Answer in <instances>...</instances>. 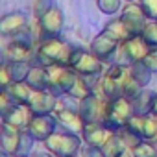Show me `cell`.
Listing matches in <instances>:
<instances>
[{"label":"cell","mask_w":157,"mask_h":157,"mask_svg":"<svg viewBox=\"0 0 157 157\" xmlns=\"http://www.w3.org/2000/svg\"><path fill=\"white\" fill-rule=\"evenodd\" d=\"M82 46H76L72 43H67L63 39H48V41H41L33 52V65L39 67H70L72 61L76 59L78 52Z\"/></svg>","instance_id":"6da1fadb"},{"label":"cell","mask_w":157,"mask_h":157,"mask_svg":"<svg viewBox=\"0 0 157 157\" xmlns=\"http://www.w3.org/2000/svg\"><path fill=\"white\" fill-rule=\"evenodd\" d=\"M129 76V67L122 63H113L100 80V94L107 100L122 98V89Z\"/></svg>","instance_id":"7a4b0ae2"},{"label":"cell","mask_w":157,"mask_h":157,"mask_svg":"<svg viewBox=\"0 0 157 157\" xmlns=\"http://www.w3.org/2000/svg\"><path fill=\"white\" fill-rule=\"evenodd\" d=\"M82 135L70 131H56L44 140V148L56 157H76L82 151Z\"/></svg>","instance_id":"3957f363"},{"label":"cell","mask_w":157,"mask_h":157,"mask_svg":"<svg viewBox=\"0 0 157 157\" xmlns=\"http://www.w3.org/2000/svg\"><path fill=\"white\" fill-rule=\"evenodd\" d=\"M133 117V105H131V100L128 98H117V100H109V105H107V113H105V118H104V126L111 131V133H117L120 131L128 120Z\"/></svg>","instance_id":"277c9868"},{"label":"cell","mask_w":157,"mask_h":157,"mask_svg":"<svg viewBox=\"0 0 157 157\" xmlns=\"http://www.w3.org/2000/svg\"><path fill=\"white\" fill-rule=\"evenodd\" d=\"M78 80V74L70 67H48V91L54 96H65L72 91Z\"/></svg>","instance_id":"5b68a950"},{"label":"cell","mask_w":157,"mask_h":157,"mask_svg":"<svg viewBox=\"0 0 157 157\" xmlns=\"http://www.w3.org/2000/svg\"><path fill=\"white\" fill-rule=\"evenodd\" d=\"M107 105H109L107 98H104L98 93H91L89 96L80 100L78 111H80V115H82L85 124H91V122L104 124V118H105V113H107Z\"/></svg>","instance_id":"8992f818"},{"label":"cell","mask_w":157,"mask_h":157,"mask_svg":"<svg viewBox=\"0 0 157 157\" xmlns=\"http://www.w3.org/2000/svg\"><path fill=\"white\" fill-rule=\"evenodd\" d=\"M148 52H150V44L140 35H131L124 43H120V48H118V54H117V57H118L117 63H122V65L129 67L133 63L144 61Z\"/></svg>","instance_id":"52a82bcc"},{"label":"cell","mask_w":157,"mask_h":157,"mask_svg":"<svg viewBox=\"0 0 157 157\" xmlns=\"http://www.w3.org/2000/svg\"><path fill=\"white\" fill-rule=\"evenodd\" d=\"M104 61H100L91 50L80 48L76 59L72 61L70 68H74V72L78 76H83V78H102L104 76Z\"/></svg>","instance_id":"ba28073f"},{"label":"cell","mask_w":157,"mask_h":157,"mask_svg":"<svg viewBox=\"0 0 157 157\" xmlns=\"http://www.w3.org/2000/svg\"><path fill=\"white\" fill-rule=\"evenodd\" d=\"M37 24H39V37H37L39 43L48 41V39H57L65 26V15H63L61 8L54 6L46 15L37 19Z\"/></svg>","instance_id":"9c48e42d"},{"label":"cell","mask_w":157,"mask_h":157,"mask_svg":"<svg viewBox=\"0 0 157 157\" xmlns=\"http://www.w3.org/2000/svg\"><path fill=\"white\" fill-rule=\"evenodd\" d=\"M118 48H120V43L105 30H102L89 44V50L104 63H113V59L118 54Z\"/></svg>","instance_id":"30bf717a"},{"label":"cell","mask_w":157,"mask_h":157,"mask_svg":"<svg viewBox=\"0 0 157 157\" xmlns=\"http://www.w3.org/2000/svg\"><path fill=\"white\" fill-rule=\"evenodd\" d=\"M54 117H56L57 124H59L65 131L82 135V131H83V128H85V122H83L80 111L74 109V107L65 105L61 100H57V105H56V109H54Z\"/></svg>","instance_id":"8fae6325"},{"label":"cell","mask_w":157,"mask_h":157,"mask_svg":"<svg viewBox=\"0 0 157 157\" xmlns=\"http://www.w3.org/2000/svg\"><path fill=\"white\" fill-rule=\"evenodd\" d=\"M57 126H59V124H57L54 113H48V115H33L26 131H28L37 142H44L50 135H54V133L57 131Z\"/></svg>","instance_id":"7c38bea8"},{"label":"cell","mask_w":157,"mask_h":157,"mask_svg":"<svg viewBox=\"0 0 157 157\" xmlns=\"http://www.w3.org/2000/svg\"><path fill=\"white\" fill-rule=\"evenodd\" d=\"M118 17L122 19V22L126 24V28H128V32L131 35H140L146 22H148L144 11L135 2H126V6H122V10H120Z\"/></svg>","instance_id":"4fadbf2b"},{"label":"cell","mask_w":157,"mask_h":157,"mask_svg":"<svg viewBox=\"0 0 157 157\" xmlns=\"http://www.w3.org/2000/svg\"><path fill=\"white\" fill-rule=\"evenodd\" d=\"M33 113L30 111L28 105H21V104H11L8 107V111L4 113V117L0 118V122L6 124V126H11V128H17V129H28L30 126V120H32Z\"/></svg>","instance_id":"5bb4252c"},{"label":"cell","mask_w":157,"mask_h":157,"mask_svg":"<svg viewBox=\"0 0 157 157\" xmlns=\"http://www.w3.org/2000/svg\"><path fill=\"white\" fill-rule=\"evenodd\" d=\"M28 26V17L22 11H11L0 17V37H13Z\"/></svg>","instance_id":"9a60e30c"},{"label":"cell","mask_w":157,"mask_h":157,"mask_svg":"<svg viewBox=\"0 0 157 157\" xmlns=\"http://www.w3.org/2000/svg\"><path fill=\"white\" fill-rule=\"evenodd\" d=\"M57 96H54L50 91H33L28 107L33 115H48L54 113L56 105H57Z\"/></svg>","instance_id":"2e32d148"},{"label":"cell","mask_w":157,"mask_h":157,"mask_svg":"<svg viewBox=\"0 0 157 157\" xmlns=\"http://www.w3.org/2000/svg\"><path fill=\"white\" fill-rule=\"evenodd\" d=\"M109 133L111 131L104 124L91 122V124H85V128L82 131V139H83V142L87 146H98V148H102L104 142H105V139L109 137Z\"/></svg>","instance_id":"e0dca14e"},{"label":"cell","mask_w":157,"mask_h":157,"mask_svg":"<svg viewBox=\"0 0 157 157\" xmlns=\"http://www.w3.org/2000/svg\"><path fill=\"white\" fill-rule=\"evenodd\" d=\"M19 140H21V129L4 124L2 131H0V150L10 155H15L19 148Z\"/></svg>","instance_id":"ac0fdd59"},{"label":"cell","mask_w":157,"mask_h":157,"mask_svg":"<svg viewBox=\"0 0 157 157\" xmlns=\"http://www.w3.org/2000/svg\"><path fill=\"white\" fill-rule=\"evenodd\" d=\"M26 83L32 87V91H48V68L33 65L26 78Z\"/></svg>","instance_id":"d6986e66"},{"label":"cell","mask_w":157,"mask_h":157,"mask_svg":"<svg viewBox=\"0 0 157 157\" xmlns=\"http://www.w3.org/2000/svg\"><path fill=\"white\" fill-rule=\"evenodd\" d=\"M155 94H157V93H153L151 89H146V87H144V89L139 93V96L131 100V105H133V115H142V117L150 115V111H151V104H153Z\"/></svg>","instance_id":"ffe728a7"},{"label":"cell","mask_w":157,"mask_h":157,"mask_svg":"<svg viewBox=\"0 0 157 157\" xmlns=\"http://www.w3.org/2000/svg\"><path fill=\"white\" fill-rule=\"evenodd\" d=\"M33 52L35 48H28L13 39H10L8 46H6V56L8 61H32L33 59Z\"/></svg>","instance_id":"44dd1931"},{"label":"cell","mask_w":157,"mask_h":157,"mask_svg":"<svg viewBox=\"0 0 157 157\" xmlns=\"http://www.w3.org/2000/svg\"><path fill=\"white\" fill-rule=\"evenodd\" d=\"M6 93H8V96L11 98L13 104H21V105H28V102H30V98H32V94H33L32 87H30L26 82L11 83Z\"/></svg>","instance_id":"7402d4cb"},{"label":"cell","mask_w":157,"mask_h":157,"mask_svg":"<svg viewBox=\"0 0 157 157\" xmlns=\"http://www.w3.org/2000/svg\"><path fill=\"white\" fill-rule=\"evenodd\" d=\"M8 72L11 78V83H19V82H26V78L33 67L32 61H8Z\"/></svg>","instance_id":"603a6c76"},{"label":"cell","mask_w":157,"mask_h":157,"mask_svg":"<svg viewBox=\"0 0 157 157\" xmlns=\"http://www.w3.org/2000/svg\"><path fill=\"white\" fill-rule=\"evenodd\" d=\"M104 30H105L107 33H111L118 43H124L126 39H129V37H131V33L128 32V28H126V24L122 22V19H120V17H113L111 21H107V22H105V26H104Z\"/></svg>","instance_id":"cb8c5ba5"},{"label":"cell","mask_w":157,"mask_h":157,"mask_svg":"<svg viewBox=\"0 0 157 157\" xmlns=\"http://www.w3.org/2000/svg\"><path fill=\"white\" fill-rule=\"evenodd\" d=\"M126 148H128V146L124 144V140L120 139L118 133H109V137L105 139V142H104V146H102L105 157H118Z\"/></svg>","instance_id":"d4e9b609"},{"label":"cell","mask_w":157,"mask_h":157,"mask_svg":"<svg viewBox=\"0 0 157 157\" xmlns=\"http://www.w3.org/2000/svg\"><path fill=\"white\" fill-rule=\"evenodd\" d=\"M129 74L135 78L137 83H140L142 87H146V85L151 82V74H153V72L144 65V61H139V63L129 65Z\"/></svg>","instance_id":"484cf974"},{"label":"cell","mask_w":157,"mask_h":157,"mask_svg":"<svg viewBox=\"0 0 157 157\" xmlns=\"http://www.w3.org/2000/svg\"><path fill=\"white\" fill-rule=\"evenodd\" d=\"M35 142H37V140H35L26 129H22V131H21L19 148H17V153H15V155H19V157H30L32 151H33V144H35Z\"/></svg>","instance_id":"4316f807"},{"label":"cell","mask_w":157,"mask_h":157,"mask_svg":"<svg viewBox=\"0 0 157 157\" xmlns=\"http://www.w3.org/2000/svg\"><path fill=\"white\" fill-rule=\"evenodd\" d=\"M142 139L155 142L157 140V117L146 115L144 117V129H142Z\"/></svg>","instance_id":"83f0119b"},{"label":"cell","mask_w":157,"mask_h":157,"mask_svg":"<svg viewBox=\"0 0 157 157\" xmlns=\"http://www.w3.org/2000/svg\"><path fill=\"white\" fill-rule=\"evenodd\" d=\"M96 6L104 15L115 17L122 10V0H96Z\"/></svg>","instance_id":"f1b7e54d"},{"label":"cell","mask_w":157,"mask_h":157,"mask_svg":"<svg viewBox=\"0 0 157 157\" xmlns=\"http://www.w3.org/2000/svg\"><path fill=\"white\" fill-rule=\"evenodd\" d=\"M140 37L150 44V48H157V21H148Z\"/></svg>","instance_id":"f546056e"},{"label":"cell","mask_w":157,"mask_h":157,"mask_svg":"<svg viewBox=\"0 0 157 157\" xmlns=\"http://www.w3.org/2000/svg\"><path fill=\"white\" fill-rule=\"evenodd\" d=\"M142 89H144V87H142L140 83H137V82H135V78L129 74V76H128V80H126V83H124V89H122V96L128 98V100H133V98L139 96V93H140Z\"/></svg>","instance_id":"4dcf8cb0"},{"label":"cell","mask_w":157,"mask_h":157,"mask_svg":"<svg viewBox=\"0 0 157 157\" xmlns=\"http://www.w3.org/2000/svg\"><path fill=\"white\" fill-rule=\"evenodd\" d=\"M129 133H133L135 137H139L140 140H144L142 139V129H144V117L142 115H133L129 120H128V124L124 126Z\"/></svg>","instance_id":"1f68e13d"},{"label":"cell","mask_w":157,"mask_h":157,"mask_svg":"<svg viewBox=\"0 0 157 157\" xmlns=\"http://www.w3.org/2000/svg\"><path fill=\"white\" fill-rule=\"evenodd\" d=\"M135 157H155L157 153V146L150 140H140L135 148H133Z\"/></svg>","instance_id":"d6a6232c"},{"label":"cell","mask_w":157,"mask_h":157,"mask_svg":"<svg viewBox=\"0 0 157 157\" xmlns=\"http://www.w3.org/2000/svg\"><path fill=\"white\" fill-rule=\"evenodd\" d=\"M139 6L148 21H157V0H139Z\"/></svg>","instance_id":"836d02e7"},{"label":"cell","mask_w":157,"mask_h":157,"mask_svg":"<svg viewBox=\"0 0 157 157\" xmlns=\"http://www.w3.org/2000/svg\"><path fill=\"white\" fill-rule=\"evenodd\" d=\"M54 0H33V15L35 19H41L54 8Z\"/></svg>","instance_id":"e575fe53"},{"label":"cell","mask_w":157,"mask_h":157,"mask_svg":"<svg viewBox=\"0 0 157 157\" xmlns=\"http://www.w3.org/2000/svg\"><path fill=\"white\" fill-rule=\"evenodd\" d=\"M117 133L120 135V139L124 140V144H126L128 148H135V146L140 142V139H139V137H135L133 133H129L126 128H122V129H120V131H117Z\"/></svg>","instance_id":"d590c367"},{"label":"cell","mask_w":157,"mask_h":157,"mask_svg":"<svg viewBox=\"0 0 157 157\" xmlns=\"http://www.w3.org/2000/svg\"><path fill=\"white\" fill-rule=\"evenodd\" d=\"M80 157H105L104 150L98 148V146H83L82 151H80Z\"/></svg>","instance_id":"8d00e7d4"},{"label":"cell","mask_w":157,"mask_h":157,"mask_svg":"<svg viewBox=\"0 0 157 157\" xmlns=\"http://www.w3.org/2000/svg\"><path fill=\"white\" fill-rule=\"evenodd\" d=\"M144 65H146L151 72H157V48H150L148 56L144 57Z\"/></svg>","instance_id":"74e56055"},{"label":"cell","mask_w":157,"mask_h":157,"mask_svg":"<svg viewBox=\"0 0 157 157\" xmlns=\"http://www.w3.org/2000/svg\"><path fill=\"white\" fill-rule=\"evenodd\" d=\"M13 102H11V98L8 96V93H4V94H0V118L4 117V113L8 111V107L11 105Z\"/></svg>","instance_id":"f35d334b"},{"label":"cell","mask_w":157,"mask_h":157,"mask_svg":"<svg viewBox=\"0 0 157 157\" xmlns=\"http://www.w3.org/2000/svg\"><path fill=\"white\" fill-rule=\"evenodd\" d=\"M30 157H56L54 153H50L48 150H44V151H32V155Z\"/></svg>","instance_id":"ab89813d"},{"label":"cell","mask_w":157,"mask_h":157,"mask_svg":"<svg viewBox=\"0 0 157 157\" xmlns=\"http://www.w3.org/2000/svg\"><path fill=\"white\" fill-rule=\"evenodd\" d=\"M8 63V56H6V48L0 46V67H4Z\"/></svg>","instance_id":"60d3db41"},{"label":"cell","mask_w":157,"mask_h":157,"mask_svg":"<svg viewBox=\"0 0 157 157\" xmlns=\"http://www.w3.org/2000/svg\"><path fill=\"white\" fill-rule=\"evenodd\" d=\"M118 157H135V153H133V148H126Z\"/></svg>","instance_id":"b9f144b4"},{"label":"cell","mask_w":157,"mask_h":157,"mask_svg":"<svg viewBox=\"0 0 157 157\" xmlns=\"http://www.w3.org/2000/svg\"><path fill=\"white\" fill-rule=\"evenodd\" d=\"M150 115L157 117V94H155V98H153V104H151V111H150Z\"/></svg>","instance_id":"7bdbcfd3"},{"label":"cell","mask_w":157,"mask_h":157,"mask_svg":"<svg viewBox=\"0 0 157 157\" xmlns=\"http://www.w3.org/2000/svg\"><path fill=\"white\" fill-rule=\"evenodd\" d=\"M6 91H8V89H6V87H4V85H2V83H0V94H4V93H6Z\"/></svg>","instance_id":"ee69618b"},{"label":"cell","mask_w":157,"mask_h":157,"mask_svg":"<svg viewBox=\"0 0 157 157\" xmlns=\"http://www.w3.org/2000/svg\"><path fill=\"white\" fill-rule=\"evenodd\" d=\"M0 157H11L10 153H6V151H2V150H0Z\"/></svg>","instance_id":"f6af8a7d"},{"label":"cell","mask_w":157,"mask_h":157,"mask_svg":"<svg viewBox=\"0 0 157 157\" xmlns=\"http://www.w3.org/2000/svg\"><path fill=\"white\" fill-rule=\"evenodd\" d=\"M2 126H4V124H2V122H0V131H2Z\"/></svg>","instance_id":"bcb514c9"},{"label":"cell","mask_w":157,"mask_h":157,"mask_svg":"<svg viewBox=\"0 0 157 157\" xmlns=\"http://www.w3.org/2000/svg\"><path fill=\"white\" fill-rule=\"evenodd\" d=\"M126 2H135V0H126Z\"/></svg>","instance_id":"7dc6e473"},{"label":"cell","mask_w":157,"mask_h":157,"mask_svg":"<svg viewBox=\"0 0 157 157\" xmlns=\"http://www.w3.org/2000/svg\"><path fill=\"white\" fill-rule=\"evenodd\" d=\"M11 157H19V155H11Z\"/></svg>","instance_id":"c3c4849f"},{"label":"cell","mask_w":157,"mask_h":157,"mask_svg":"<svg viewBox=\"0 0 157 157\" xmlns=\"http://www.w3.org/2000/svg\"><path fill=\"white\" fill-rule=\"evenodd\" d=\"M155 157H157V153H155Z\"/></svg>","instance_id":"681fc988"},{"label":"cell","mask_w":157,"mask_h":157,"mask_svg":"<svg viewBox=\"0 0 157 157\" xmlns=\"http://www.w3.org/2000/svg\"><path fill=\"white\" fill-rule=\"evenodd\" d=\"M76 157H78V155H76Z\"/></svg>","instance_id":"f907efd6"}]
</instances>
